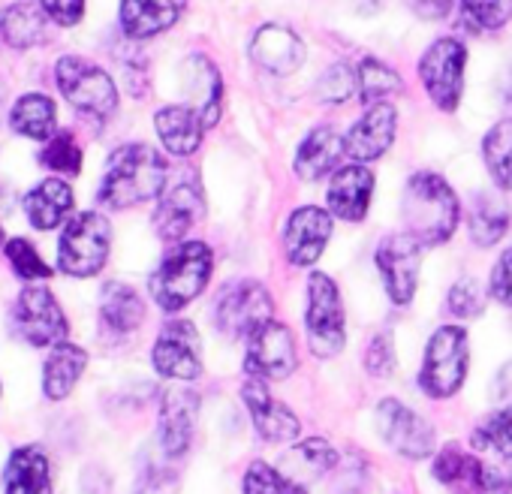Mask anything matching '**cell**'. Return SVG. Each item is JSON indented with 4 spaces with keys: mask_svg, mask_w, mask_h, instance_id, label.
Masks as SVG:
<instances>
[{
    "mask_svg": "<svg viewBox=\"0 0 512 494\" xmlns=\"http://www.w3.org/2000/svg\"><path fill=\"white\" fill-rule=\"evenodd\" d=\"M166 160L151 145H124L109 157L100 202L109 208H130L157 199L166 187Z\"/></svg>",
    "mask_w": 512,
    "mask_h": 494,
    "instance_id": "6da1fadb",
    "label": "cell"
},
{
    "mask_svg": "<svg viewBox=\"0 0 512 494\" xmlns=\"http://www.w3.org/2000/svg\"><path fill=\"white\" fill-rule=\"evenodd\" d=\"M458 217H461L458 199L440 175L419 172L407 181L404 226L416 241H422L425 247L443 244L455 232Z\"/></svg>",
    "mask_w": 512,
    "mask_h": 494,
    "instance_id": "7a4b0ae2",
    "label": "cell"
},
{
    "mask_svg": "<svg viewBox=\"0 0 512 494\" xmlns=\"http://www.w3.org/2000/svg\"><path fill=\"white\" fill-rule=\"evenodd\" d=\"M211 266H214V257L205 241H187V244L172 247L166 260L160 263V269L151 275L154 302L169 314L187 308L205 290L211 278Z\"/></svg>",
    "mask_w": 512,
    "mask_h": 494,
    "instance_id": "3957f363",
    "label": "cell"
},
{
    "mask_svg": "<svg viewBox=\"0 0 512 494\" xmlns=\"http://www.w3.org/2000/svg\"><path fill=\"white\" fill-rule=\"evenodd\" d=\"M112 229L109 220L97 211H82L64 226L58 241V266L70 278H91L109 260Z\"/></svg>",
    "mask_w": 512,
    "mask_h": 494,
    "instance_id": "277c9868",
    "label": "cell"
},
{
    "mask_svg": "<svg viewBox=\"0 0 512 494\" xmlns=\"http://www.w3.org/2000/svg\"><path fill=\"white\" fill-rule=\"evenodd\" d=\"M467 359H470L467 332L461 326L437 329L428 341L422 374H419V386L425 389V395L452 398L467 377Z\"/></svg>",
    "mask_w": 512,
    "mask_h": 494,
    "instance_id": "5b68a950",
    "label": "cell"
},
{
    "mask_svg": "<svg viewBox=\"0 0 512 494\" xmlns=\"http://www.w3.org/2000/svg\"><path fill=\"white\" fill-rule=\"evenodd\" d=\"M55 79H58L61 94L85 115L109 118L118 109V91H115L112 76L85 58H76V55L61 58L55 67Z\"/></svg>",
    "mask_w": 512,
    "mask_h": 494,
    "instance_id": "8992f818",
    "label": "cell"
},
{
    "mask_svg": "<svg viewBox=\"0 0 512 494\" xmlns=\"http://www.w3.org/2000/svg\"><path fill=\"white\" fill-rule=\"evenodd\" d=\"M244 371L250 380H284L296 371V335L287 323L269 320L247 335Z\"/></svg>",
    "mask_w": 512,
    "mask_h": 494,
    "instance_id": "52a82bcc",
    "label": "cell"
},
{
    "mask_svg": "<svg viewBox=\"0 0 512 494\" xmlns=\"http://www.w3.org/2000/svg\"><path fill=\"white\" fill-rule=\"evenodd\" d=\"M272 320V296L260 281L226 284L214 305V323L229 338H247Z\"/></svg>",
    "mask_w": 512,
    "mask_h": 494,
    "instance_id": "ba28073f",
    "label": "cell"
},
{
    "mask_svg": "<svg viewBox=\"0 0 512 494\" xmlns=\"http://www.w3.org/2000/svg\"><path fill=\"white\" fill-rule=\"evenodd\" d=\"M308 341L314 356H335L344 350V308L329 275L314 272L308 281Z\"/></svg>",
    "mask_w": 512,
    "mask_h": 494,
    "instance_id": "9c48e42d",
    "label": "cell"
},
{
    "mask_svg": "<svg viewBox=\"0 0 512 494\" xmlns=\"http://www.w3.org/2000/svg\"><path fill=\"white\" fill-rule=\"evenodd\" d=\"M464 61H467V49L446 37L428 46V52L419 61V76L422 85L428 91V97L443 109V112H455L458 100H461V85H464Z\"/></svg>",
    "mask_w": 512,
    "mask_h": 494,
    "instance_id": "30bf717a",
    "label": "cell"
},
{
    "mask_svg": "<svg viewBox=\"0 0 512 494\" xmlns=\"http://www.w3.org/2000/svg\"><path fill=\"white\" fill-rule=\"evenodd\" d=\"M422 241L410 232H395L377 247V269L383 275V287L395 305H407L416 293L419 266H422Z\"/></svg>",
    "mask_w": 512,
    "mask_h": 494,
    "instance_id": "8fae6325",
    "label": "cell"
},
{
    "mask_svg": "<svg viewBox=\"0 0 512 494\" xmlns=\"http://www.w3.org/2000/svg\"><path fill=\"white\" fill-rule=\"evenodd\" d=\"M16 326L19 335L31 347H49L61 344L67 335V317L58 305V299L46 287H25L19 302H16Z\"/></svg>",
    "mask_w": 512,
    "mask_h": 494,
    "instance_id": "7c38bea8",
    "label": "cell"
},
{
    "mask_svg": "<svg viewBox=\"0 0 512 494\" xmlns=\"http://www.w3.org/2000/svg\"><path fill=\"white\" fill-rule=\"evenodd\" d=\"M377 428H380V437L395 452H401L404 458H425V455H431V449L437 443L431 422L422 419L419 413H413L410 407H404L395 398L380 401V407H377Z\"/></svg>",
    "mask_w": 512,
    "mask_h": 494,
    "instance_id": "4fadbf2b",
    "label": "cell"
},
{
    "mask_svg": "<svg viewBox=\"0 0 512 494\" xmlns=\"http://www.w3.org/2000/svg\"><path fill=\"white\" fill-rule=\"evenodd\" d=\"M151 362L157 374L169 380H196L202 374V356H199V332L187 320H172L157 335Z\"/></svg>",
    "mask_w": 512,
    "mask_h": 494,
    "instance_id": "5bb4252c",
    "label": "cell"
},
{
    "mask_svg": "<svg viewBox=\"0 0 512 494\" xmlns=\"http://www.w3.org/2000/svg\"><path fill=\"white\" fill-rule=\"evenodd\" d=\"M241 401H244V407H247V413L253 419L256 434H260L263 440H269V443H290V440L299 437L302 425H299L296 413L287 404L272 398L269 383L247 377V383L241 386Z\"/></svg>",
    "mask_w": 512,
    "mask_h": 494,
    "instance_id": "9a60e30c",
    "label": "cell"
},
{
    "mask_svg": "<svg viewBox=\"0 0 512 494\" xmlns=\"http://www.w3.org/2000/svg\"><path fill=\"white\" fill-rule=\"evenodd\" d=\"M332 238V214L317 208V205H305L296 208L287 220V232H284V247L293 266H311L323 257L326 244Z\"/></svg>",
    "mask_w": 512,
    "mask_h": 494,
    "instance_id": "2e32d148",
    "label": "cell"
},
{
    "mask_svg": "<svg viewBox=\"0 0 512 494\" xmlns=\"http://www.w3.org/2000/svg\"><path fill=\"white\" fill-rule=\"evenodd\" d=\"M202 214H205V199L199 184L193 178H181L160 196V205L154 211L157 235L163 241H181L196 226V220H202Z\"/></svg>",
    "mask_w": 512,
    "mask_h": 494,
    "instance_id": "e0dca14e",
    "label": "cell"
},
{
    "mask_svg": "<svg viewBox=\"0 0 512 494\" xmlns=\"http://www.w3.org/2000/svg\"><path fill=\"white\" fill-rule=\"evenodd\" d=\"M250 58L272 76H290L305 61V43L296 31L284 25H266L250 43Z\"/></svg>",
    "mask_w": 512,
    "mask_h": 494,
    "instance_id": "ac0fdd59",
    "label": "cell"
},
{
    "mask_svg": "<svg viewBox=\"0 0 512 494\" xmlns=\"http://www.w3.org/2000/svg\"><path fill=\"white\" fill-rule=\"evenodd\" d=\"M196 413H199V395L190 389H169L163 392L160 404V440L166 455H184L193 428H196Z\"/></svg>",
    "mask_w": 512,
    "mask_h": 494,
    "instance_id": "d6986e66",
    "label": "cell"
},
{
    "mask_svg": "<svg viewBox=\"0 0 512 494\" xmlns=\"http://www.w3.org/2000/svg\"><path fill=\"white\" fill-rule=\"evenodd\" d=\"M395 109L389 103L371 106L347 133V154L359 163L377 160L389 151L395 139Z\"/></svg>",
    "mask_w": 512,
    "mask_h": 494,
    "instance_id": "ffe728a7",
    "label": "cell"
},
{
    "mask_svg": "<svg viewBox=\"0 0 512 494\" xmlns=\"http://www.w3.org/2000/svg\"><path fill=\"white\" fill-rule=\"evenodd\" d=\"M187 7V0H121V28L133 40H148L169 31Z\"/></svg>",
    "mask_w": 512,
    "mask_h": 494,
    "instance_id": "44dd1931",
    "label": "cell"
},
{
    "mask_svg": "<svg viewBox=\"0 0 512 494\" xmlns=\"http://www.w3.org/2000/svg\"><path fill=\"white\" fill-rule=\"evenodd\" d=\"M344 154H347V139H341V133H335L332 127H317L299 145L293 166L302 181H320L338 169Z\"/></svg>",
    "mask_w": 512,
    "mask_h": 494,
    "instance_id": "7402d4cb",
    "label": "cell"
},
{
    "mask_svg": "<svg viewBox=\"0 0 512 494\" xmlns=\"http://www.w3.org/2000/svg\"><path fill=\"white\" fill-rule=\"evenodd\" d=\"M371 193H374V175L365 166H344L335 172L332 187H329V208L332 214H338L341 220H362L368 214L371 205Z\"/></svg>",
    "mask_w": 512,
    "mask_h": 494,
    "instance_id": "603a6c76",
    "label": "cell"
},
{
    "mask_svg": "<svg viewBox=\"0 0 512 494\" xmlns=\"http://www.w3.org/2000/svg\"><path fill=\"white\" fill-rule=\"evenodd\" d=\"M154 127L169 154L187 157L199 148L205 124L193 106H166L154 115Z\"/></svg>",
    "mask_w": 512,
    "mask_h": 494,
    "instance_id": "cb8c5ba5",
    "label": "cell"
},
{
    "mask_svg": "<svg viewBox=\"0 0 512 494\" xmlns=\"http://www.w3.org/2000/svg\"><path fill=\"white\" fill-rule=\"evenodd\" d=\"M7 494H52V470L40 446H22L10 455Z\"/></svg>",
    "mask_w": 512,
    "mask_h": 494,
    "instance_id": "d4e9b609",
    "label": "cell"
},
{
    "mask_svg": "<svg viewBox=\"0 0 512 494\" xmlns=\"http://www.w3.org/2000/svg\"><path fill=\"white\" fill-rule=\"evenodd\" d=\"M73 208V190L61 178H46L25 196V211L28 220L37 229H55Z\"/></svg>",
    "mask_w": 512,
    "mask_h": 494,
    "instance_id": "484cf974",
    "label": "cell"
},
{
    "mask_svg": "<svg viewBox=\"0 0 512 494\" xmlns=\"http://www.w3.org/2000/svg\"><path fill=\"white\" fill-rule=\"evenodd\" d=\"M100 320L106 323V329L124 335L142 326L145 320V302L139 299V293L127 284H106L103 296H100Z\"/></svg>",
    "mask_w": 512,
    "mask_h": 494,
    "instance_id": "4316f807",
    "label": "cell"
},
{
    "mask_svg": "<svg viewBox=\"0 0 512 494\" xmlns=\"http://www.w3.org/2000/svg\"><path fill=\"white\" fill-rule=\"evenodd\" d=\"M88 365V353L76 344H55L52 356L46 359V374H43V389L52 401H61L73 392L79 383L82 371Z\"/></svg>",
    "mask_w": 512,
    "mask_h": 494,
    "instance_id": "83f0119b",
    "label": "cell"
},
{
    "mask_svg": "<svg viewBox=\"0 0 512 494\" xmlns=\"http://www.w3.org/2000/svg\"><path fill=\"white\" fill-rule=\"evenodd\" d=\"M187 76H190V88L193 91L199 88L193 109L199 112V118H202L205 127H214L217 118H220V100H223V82H220L217 67L208 58L199 55V58H190L187 61Z\"/></svg>",
    "mask_w": 512,
    "mask_h": 494,
    "instance_id": "f1b7e54d",
    "label": "cell"
},
{
    "mask_svg": "<svg viewBox=\"0 0 512 494\" xmlns=\"http://www.w3.org/2000/svg\"><path fill=\"white\" fill-rule=\"evenodd\" d=\"M0 34L13 49L37 46L46 37V10L40 4H16L0 16Z\"/></svg>",
    "mask_w": 512,
    "mask_h": 494,
    "instance_id": "f546056e",
    "label": "cell"
},
{
    "mask_svg": "<svg viewBox=\"0 0 512 494\" xmlns=\"http://www.w3.org/2000/svg\"><path fill=\"white\" fill-rule=\"evenodd\" d=\"M10 124L16 133H22L28 139H49L55 133V124H58L55 103L46 94H25L13 106Z\"/></svg>",
    "mask_w": 512,
    "mask_h": 494,
    "instance_id": "4dcf8cb0",
    "label": "cell"
},
{
    "mask_svg": "<svg viewBox=\"0 0 512 494\" xmlns=\"http://www.w3.org/2000/svg\"><path fill=\"white\" fill-rule=\"evenodd\" d=\"M482 157L497 187L512 190V118L494 124L482 139Z\"/></svg>",
    "mask_w": 512,
    "mask_h": 494,
    "instance_id": "1f68e13d",
    "label": "cell"
},
{
    "mask_svg": "<svg viewBox=\"0 0 512 494\" xmlns=\"http://www.w3.org/2000/svg\"><path fill=\"white\" fill-rule=\"evenodd\" d=\"M509 229V208L494 196H479L470 211V238L479 247H491Z\"/></svg>",
    "mask_w": 512,
    "mask_h": 494,
    "instance_id": "d6a6232c",
    "label": "cell"
},
{
    "mask_svg": "<svg viewBox=\"0 0 512 494\" xmlns=\"http://www.w3.org/2000/svg\"><path fill=\"white\" fill-rule=\"evenodd\" d=\"M434 476L446 485H470L476 491H485V464L464 455L455 446H446L434 461Z\"/></svg>",
    "mask_w": 512,
    "mask_h": 494,
    "instance_id": "836d02e7",
    "label": "cell"
},
{
    "mask_svg": "<svg viewBox=\"0 0 512 494\" xmlns=\"http://www.w3.org/2000/svg\"><path fill=\"white\" fill-rule=\"evenodd\" d=\"M356 82H359V97L362 103L368 106H380L386 103L389 97L401 94V79L392 67L380 64L377 58H365L359 64V73H356Z\"/></svg>",
    "mask_w": 512,
    "mask_h": 494,
    "instance_id": "e575fe53",
    "label": "cell"
},
{
    "mask_svg": "<svg viewBox=\"0 0 512 494\" xmlns=\"http://www.w3.org/2000/svg\"><path fill=\"white\" fill-rule=\"evenodd\" d=\"M290 464L296 467V482L317 479V476L329 473L338 464V452L326 440H305V443L293 446Z\"/></svg>",
    "mask_w": 512,
    "mask_h": 494,
    "instance_id": "d590c367",
    "label": "cell"
},
{
    "mask_svg": "<svg viewBox=\"0 0 512 494\" xmlns=\"http://www.w3.org/2000/svg\"><path fill=\"white\" fill-rule=\"evenodd\" d=\"M470 440L476 449L494 452L497 458H512V413L497 410V413L485 416Z\"/></svg>",
    "mask_w": 512,
    "mask_h": 494,
    "instance_id": "8d00e7d4",
    "label": "cell"
},
{
    "mask_svg": "<svg viewBox=\"0 0 512 494\" xmlns=\"http://www.w3.org/2000/svg\"><path fill=\"white\" fill-rule=\"evenodd\" d=\"M244 494H308L302 482L284 476L266 461H253L244 473Z\"/></svg>",
    "mask_w": 512,
    "mask_h": 494,
    "instance_id": "74e56055",
    "label": "cell"
},
{
    "mask_svg": "<svg viewBox=\"0 0 512 494\" xmlns=\"http://www.w3.org/2000/svg\"><path fill=\"white\" fill-rule=\"evenodd\" d=\"M458 4L476 31H497L512 16V0H458Z\"/></svg>",
    "mask_w": 512,
    "mask_h": 494,
    "instance_id": "f35d334b",
    "label": "cell"
},
{
    "mask_svg": "<svg viewBox=\"0 0 512 494\" xmlns=\"http://www.w3.org/2000/svg\"><path fill=\"white\" fill-rule=\"evenodd\" d=\"M43 166L55 169V172H64V175H79L82 169V148L76 145L73 133H58L52 136V142L46 145L43 151Z\"/></svg>",
    "mask_w": 512,
    "mask_h": 494,
    "instance_id": "ab89813d",
    "label": "cell"
},
{
    "mask_svg": "<svg viewBox=\"0 0 512 494\" xmlns=\"http://www.w3.org/2000/svg\"><path fill=\"white\" fill-rule=\"evenodd\" d=\"M7 257H10L16 275L25 278V281H49L52 278L49 266L43 263V257L34 251V244L28 238H13L7 244Z\"/></svg>",
    "mask_w": 512,
    "mask_h": 494,
    "instance_id": "60d3db41",
    "label": "cell"
},
{
    "mask_svg": "<svg viewBox=\"0 0 512 494\" xmlns=\"http://www.w3.org/2000/svg\"><path fill=\"white\" fill-rule=\"evenodd\" d=\"M485 308V290L476 278H461L452 293H449V311L458 317V320H470V317H479Z\"/></svg>",
    "mask_w": 512,
    "mask_h": 494,
    "instance_id": "b9f144b4",
    "label": "cell"
},
{
    "mask_svg": "<svg viewBox=\"0 0 512 494\" xmlns=\"http://www.w3.org/2000/svg\"><path fill=\"white\" fill-rule=\"evenodd\" d=\"M317 88H320V97H323L326 103H344V100H350L356 82H353V76H350L347 67H332V70L320 79Z\"/></svg>",
    "mask_w": 512,
    "mask_h": 494,
    "instance_id": "7bdbcfd3",
    "label": "cell"
},
{
    "mask_svg": "<svg viewBox=\"0 0 512 494\" xmlns=\"http://www.w3.org/2000/svg\"><path fill=\"white\" fill-rule=\"evenodd\" d=\"M365 365L374 377H383V374H392L395 368V350H392V338L389 335H377L365 353Z\"/></svg>",
    "mask_w": 512,
    "mask_h": 494,
    "instance_id": "ee69618b",
    "label": "cell"
},
{
    "mask_svg": "<svg viewBox=\"0 0 512 494\" xmlns=\"http://www.w3.org/2000/svg\"><path fill=\"white\" fill-rule=\"evenodd\" d=\"M491 296L503 305H512V247L497 260L491 272Z\"/></svg>",
    "mask_w": 512,
    "mask_h": 494,
    "instance_id": "f6af8a7d",
    "label": "cell"
},
{
    "mask_svg": "<svg viewBox=\"0 0 512 494\" xmlns=\"http://www.w3.org/2000/svg\"><path fill=\"white\" fill-rule=\"evenodd\" d=\"M43 10L58 25H76L85 16V0H43Z\"/></svg>",
    "mask_w": 512,
    "mask_h": 494,
    "instance_id": "bcb514c9",
    "label": "cell"
},
{
    "mask_svg": "<svg viewBox=\"0 0 512 494\" xmlns=\"http://www.w3.org/2000/svg\"><path fill=\"white\" fill-rule=\"evenodd\" d=\"M410 10L419 16V19H428V22H437V19H446L452 0H407Z\"/></svg>",
    "mask_w": 512,
    "mask_h": 494,
    "instance_id": "7dc6e473",
    "label": "cell"
},
{
    "mask_svg": "<svg viewBox=\"0 0 512 494\" xmlns=\"http://www.w3.org/2000/svg\"><path fill=\"white\" fill-rule=\"evenodd\" d=\"M0 241H4V229H0Z\"/></svg>",
    "mask_w": 512,
    "mask_h": 494,
    "instance_id": "c3c4849f",
    "label": "cell"
}]
</instances>
